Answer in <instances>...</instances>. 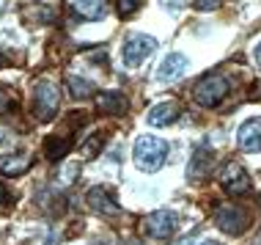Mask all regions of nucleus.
Masks as SVG:
<instances>
[{
	"mask_svg": "<svg viewBox=\"0 0 261 245\" xmlns=\"http://www.w3.org/2000/svg\"><path fill=\"white\" fill-rule=\"evenodd\" d=\"M132 157H135V165L140 168V171L154 174V171H160V168L165 165L168 143L162 141V138H157V135H140L135 141V152H132Z\"/></svg>",
	"mask_w": 261,
	"mask_h": 245,
	"instance_id": "obj_1",
	"label": "nucleus"
},
{
	"mask_svg": "<svg viewBox=\"0 0 261 245\" xmlns=\"http://www.w3.org/2000/svg\"><path fill=\"white\" fill-rule=\"evenodd\" d=\"M228 80L223 78V75H203V78L195 83L193 88V96L195 102L201 105V108H215V105H220L225 96H228Z\"/></svg>",
	"mask_w": 261,
	"mask_h": 245,
	"instance_id": "obj_2",
	"label": "nucleus"
},
{
	"mask_svg": "<svg viewBox=\"0 0 261 245\" xmlns=\"http://www.w3.org/2000/svg\"><path fill=\"white\" fill-rule=\"evenodd\" d=\"M215 223L220 232L237 237L250 226V212L242 204H220L215 209Z\"/></svg>",
	"mask_w": 261,
	"mask_h": 245,
	"instance_id": "obj_3",
	"label": "nucleus"
},
{
	"mask_svg": "<svg viewBox=\"0 0 261 245\" xmlns=\"http://www.w3.org/2000/svg\"><path fill=\"white\" fill-rule=\"evenodd\" d=\"M33 102H36V118L39 121H50L61 108V91L55 83L41 80L33 86Z\"/></svg>",
	"mask_w": 261,
	"mask_h": 245,
	"instance_id": "obj_4",
	"label": "nucleus"
},
{
	"mask_svg": "<svg viewBox=\"0 0 261 245\" xmlns=\"http://www.w3.org/2000/svg\"><path fill=\"white\" fill-rule=\"evenodd\" d=\"M157 50V39H151V36H146V33H129L124 41V50H121V58H124V64L129 66V69H135L140 66L149 55Z\"/></svg>",
	"mask_w": 261,
	"mask_h": 245,
	"instance_id": "obj_5",
	"label": "nucleus"
},
{
	"mask_svg": "<svg viewBox=\"0 0 261 245\" xmlns=\"http://www.w3.org/2000/svg\"><path fill=\"white\" fill-rule=\"evenodd\" d=\"M176 226H179V215L171 212V209H157L149 218L143 220V232L154 237V240H168V237L176 234Z\"/></svg>",
	"mask_w": 261,
	"mask_h": 245,
	"instance_id": "obj_6",
	"label": "nucleus"
},
{
	"mask_svg": "<svg viewBox=\"0 0 261 245\" xmlns=\"http://www.w3.org/2000/svg\"><path fill=\"white\" fill-rule=\"evenodd\" d=\"M220 182H223V190L228 195H248L253 190L250 177L245 174V168L239 163H228V165H225L223 174H220Z\"/></svg>",
	"mask_w": 261,
	"mask_h": 245,
	"instance_id": "obj_7",
	"label": "nucleus"
},
{
	"mask_svg": "<svg viewBox=\"0 0 261 245\" xmlns=\"http://www.w3.org/2000/svg\"><path fill=\"white\" fill-rule=\"evenodd\" d=\"M237 143L242 152H261V118H248L237 130Z\"/></svg>",
	"mask_w": 261,
	"mask_h": 245,
	"instance_id": "obj_8",
	"label": "nucleus"
},
{
	"mask_svg": "<svg viewBox=\"0 0 261 245\" xmlns=\"http://www.w3.org/2000/svg\"><path fill=\"white\" fill-rule=\"evenodd\" d=\"M185 72H187V55L171 53V55H168V58L160 64V69H157V80H162V83H173V80H179Z\"/></svg>",
	"mask_w": 261,
	"mask_h": 245,
	"instance_id": "obj_9",
	"label": "nucleus"
},
{
	"mask_svg": "<svg viewBox=\"0 0 261 245\" xmlns=\"http://www.w3.org/2000/svg\"><path fill=\"white\" fill-rule=\"evenodd\" d=\"M86 204L94 209V212H99V215H118L121 212L118 204H116V199H113L105 187H91L88 195H86Z\"/></svg>",
	"mask_w": 261,
	"mask_h": 245,
	"instance_id": "obj_10",
	"label": "nucleus"
},
{
	"mask_svg": "<svg viewBox=\"0 0 261 245\" xmlns=\"http://www.w3.org/2000/svg\"><path fill=\"white\" fill-rule=\"evenodd\" d=\"M176 116H179V102H162L146 113V121L151 127H168L171 121H176Z\"/></svg>",
	"mask_w": 261,
	"mask_h": 245,
	"instance_id": "obj_11",
	"label": "nucleus"
},
{
	"mask_svg": "<svg viewBox=\"0 0 261 245\" xmlns=\"http://www.w3.org/2000/svg\"><path fill=\"white\" fill-rule=\"evenodd\" d=\"M96 108H99L105 116H121L126 110V96L121 91H105V94L96 96Z\"/></svg>",
	"mask_w": 261,
	"mask_h": 245,
	"instance_id": "obj_12",
	"label": "nucleus"
},
{
	"mask_svg": "<svg viewBox=\"0 0 261 245\" xmlns=\"http://www.w3.org/2000/svg\"><path fill=\"white\" fill-rule=\"evenodd\" d=\"M33 160L28 155H3L0 157V174L3 177H22L25 171H31Z\"/></svg>",
	"mask_w": 261,
	"mask_h": 245,
	"instance_id": "obj_13",
	"label": "nucleus"
},
{
	"mask_svg": "<svg viewBox=\"0 0 261 245\" xmlns=\"http://www.w3.org/2000/svg\"><path fill=\"white\" fill-rule=\"evenodd\" d=\"M209 168H212V152L206 149V146H201V149L193 152V160H190V168H187V177L193 179V182H198V179H203L209 174Z\"/></svg>",
	"mask_w": 261,
	"mask_h": 245,
	"instance_id": "obj_14",
	"label": "nucleus"
},
{
	"mask_svg": "<svg viewBox=\"0 0 261 245\" xmlns=\"http://www.w3.org/2000/svg\"><path fill=\"white\" fill-rule=\"evenodd\" d=\"M69 152H72V141H69V138H63V135H50L44 141V157L53 160V163L63 160Z\"/></svg>",
	"mask_w": 261,
	"mask_h": 245,
	"instance_id": "obj_15",
	"label": "nucleus"
},
{
	"mask_svg": "<svg viewBox=\"0 0 261 245\" xmlns=\"http://www.w3.org/2000/svg\"><path fill=\"white\" fill-rule=\"evenodd\" d=\"M74 11L83 19H102L108 14V0H74Z\"/></svg>",
	"mask_w": 261,
	"mask_h": 245,
	"instance_id": "obj_16",
	"label": "nucleus"
},
{
	"mask_svg": "<svg viewBox=\"0 0 261 245\" xmlns=\"http://www.w3.org/2000/svg\"><path fill=\"white\" fill-rule=\"evenodd\" d=\"M66 88L72 96H77V100H86V96L94 94V83L80 78V75H66Z\"/></svg>",
	"mask_w": 261,
	"mask_h": 245,
	"instance_id": "obj_17",
	"label": "nucleus"
},
{
	"mask_svg": "<svg viewBox=\"0 0 261 245\" xmlns=\"http://www.w3.org/2000/svg\"><path fill=\"white\" fill-rule=\"evenodd\" d=\"M102 143H105V138H102V132H94V135H91V138H88V141H86V143H83V146H80V152H83V157H86V160H94V157H96V152H99V149H102Z\"/></svg>",
	"mask_w": 261,
	"mask_h": 245,
	"instance_id": "obj_18",
	"label": "nucleus"
},
{
	"mask_svg": "<svg viewBox=\"0 0 261 245\" xmlns=\"http://www.w3.org/2000/svg\"><path fill=\"white\" fill-rule=\"evenodd\" d=\"M140 3H143V0H116V11L121 14V17H132V14L140 9Z\"/></svg>",
	"mask_w": 261,
	"mask_h": 245,
	"instance_id": "obj_19",
	"label": "nucleus"
},
{
	"mask_svg": "<svg viewBox=\"0 0 261 245\" xmlns=\"http://www.w3.org/2000/svg\"><path fill=\"white\" fill-rule=\"evenodd\" d=\"M9 110H14V100H11V94L0 91V113H9Z\"/></svg>",
	"mask_w": 261,
	"mask_h": 245,
	"instance_id": "obj_20",
	"label": "nucleus"
},
{
	"mask_svg": "<svg viewBox=\"0 0 261 245\" xmlns=\"http://www.w3.org/2000/svg\"><path fill=\"white\" fill-rule=\"evenodd\" d=\"M217 6H220V0H195V9L198 11H212Z\"/></svg>",
	"mask_w": 261,
	"mask_h": 245,
	"instance_id": "obj_21",
	"label": "nucleus"
},
{
	"mask_svg": "<svg viewBox=\"0 0 261 245\" xmlns=\"http://www.w3.org/2000/svg\"><path fill=\"white\" fill-rule=\"evenodd\" d=\"M162 3H165L168 9H185V6L190 3V0H162Z\"/></svg>",
	"mask_w": 261,
	"mask_h": 245,
	"instance_id": "obj_22",
	"label": "nucleus"
},
{
	"mask_svg": "<svg viewBox=\"0 0 261 245\" xmlns=\"http://www.w3.org/2000/svg\"><path fill=\"white\" fill-rule=\"evenodd\" d=\"M9 201H11V193L6 190V185L0 182V204H9Z\"/></svg>",
	"mask_w": 261,
	"mask_h": 245,
	"instance_id": "obj_23",
	"label": "nucleus"
},
{
	"mask_svg": "<svg viewBox=\"0 0 261 245\" xmlns=\"http://www.w3.org/2000/svg\"><path fill=\"white\" fill-rule=\"evenodd\" d=\"M253 61H256V66L261 69V41H258L256 47H253Z\"/></svg>",
	"mask_w": 261,
	"mask_h": 245,
	"instance_id": "obj_24",
	"label": "nucleus"
},
{
	"mask_svg": "<svg viewBox=\"0 0 261 245\" xmlns=\"http://www.w3.org/2000/svg\"><path fill=\"white\" fill-rule=\"evenodd\" d=\"M44 245H58V237H55V234H53V237H47V242H44Z\"/></svg>",
	"mask_w": 261,
	"mask_h": 245,
	"instance_id": "obj_25",
	"label": "nucleus"
},
{
	"mask_svg": "<svg viewBox=\"0 0 261 245\" xmlns=\"http://www.w3.org/2000/svg\"><path fill=\"white\" fill-rule=\"evenodd\" d=\"M201 245H220V242H215V240H206V242H201Z\"/></svg>",
	"mask_w": 261,
	"mask_h": 245,
	"instance_id": "obj_26",
	"label": "nucleus"
},
{
	"mask_svg": "<svg viewBox=\"0 0 261 245\" xmlns=\"http://www.w3.org/2000/svg\"><path fill=\"white\" fill-rule=\"evenodd\" d=\"M3 138H6V130H3V127H0V141H3Z\"/></svg>",
	"mask_w": 261,
	"mask_h": 245,
	"instance_id": "obj_27",
	"label": "nucleus"
},
{
	"mask_svg": "<svg viewBox=\"0 0 261 245\" xmlns=\"http://www.w3.org/2000/svg\"><path fill=\"white\" fill-rule=\"evenodd\" d=\"M3 64H6V58H3V55H0V66H3Z\"/></svg>",
	"mask_w": 261,
	"mask_h": 245,
	"instance_id": "obj_28",
	"label": "nucleus"
},
{
	"mask_svg": "<svg viewBox=\"0 0 261 245\" xmlns=\"http://www.w3.org/2000/svg\"><path fill=\"white\" fill-rule=\"evenodd\" d=\"M3 6H6V0H0V9H3Z\"/></svg>",
	"mask_w": 261,
	"mask_h": 245,
	"instance_id": "obj_29",
	"label": "nucleus"
}]
</instances>
